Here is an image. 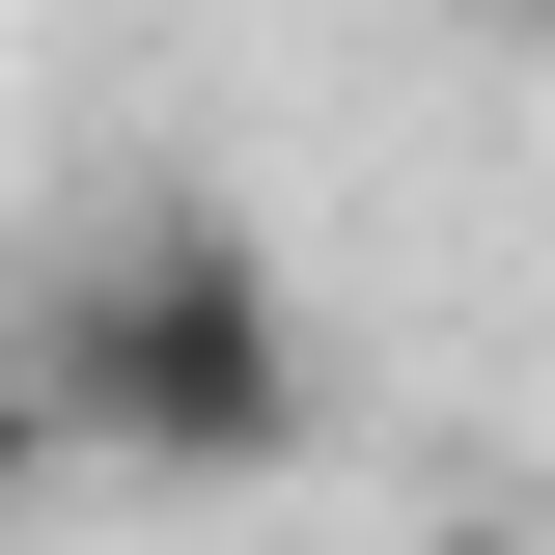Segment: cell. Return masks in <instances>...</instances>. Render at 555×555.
Masks as SVG:
<instances>
[{
    "label": "cell",
    "instance_id": "cell-1",
    "mask_svg": "<svg viewBox=\"0 0 555 555\" xmlns=\"http://www.w3.org/2000/svg\"><path fill=\"white\" fill-rule=\"evenodd\" d=\"M0 361L56 389L83 473H167V500H222V473L306 444V278H278L222 195H112L56 278H28V334H0Z\"/></svg>",
    "mask_w": 555,
    "mask_h": 555
},
{
    "label": "cell",
    "instance_id": "cell-2",
    "mask_svg": "<svg viewBox=\"0 0 555 555\" xmlns=\"http://www.w3.org/2000/svg\"><path fill=\"white\" fill-rule=\"evenodd\" d=\"M0 473H56V389H28V361H0Z\"/></svg>",
    "mask_w": 555,
    "mask_h": 555
},
{
    "label": "cell",
    "instance_id": "cell-3",
    "mask_svg": "<svg viewBox=\"0 0 555 555\" xmlns=\"http://www.w3.org/2000/svg\"><path fill=\"white\" fill-rule=\"evenodd\" d=\"M473 28H528V56H555V0H473Z\"/></svg>",
    "mask_w": 555,
    "mask_h": 555
}]
</instances>
